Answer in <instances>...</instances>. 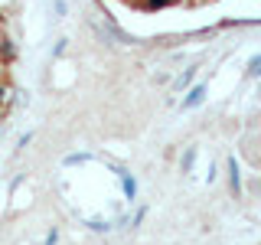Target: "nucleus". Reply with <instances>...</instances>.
Here are the masks:
<instances>
[{
	"mask_svg": "<svg viewBox=\"0 0 261 245\" xmlns=\"http://www.w3.org/2000/svg\"><path fill=\"white\" fill-rule=\"evenodd\" d=\"M111 170H114V177L121 180V196H124L127 203H137V177L130 174L127 167H121V163H111Z\"/></svg>",
	"mask_w": 261,
	"mask_h": 245,
	"instance_id": "f03ea898",
	"label": "nucleus"
},
{
	"mask_svg": "<svg viewBox=\"0 0 261 245\" xmlns=\"http://www.w3.org/2000/svg\"><path fill=\"white\" fill-rule=\"evenodd\" d=\"M53 13H56V16L62 20V16L69 13V4H65V0H53Z\"/></svg>",
	"mask_w": 261,
	"mask_h": 245,
	"instance_id": "ddd939ff",
	"label": "nucleus"
},
{
	"mask_svg": "<svg viewBox=\"0 0 261 245\" xmlns=\"http://www.w3.org/2000/svg\"><path fill=\"white\" fill-rule=\"evenodd\" d=\"M209 98V82H193L190 88L183 92V98H179V111H196L202 108Z\"/></svg>",
	"mask_w": 261,
	"mask_h": 245,
	"instance_id": "f257e3e1",
	"label": "nucleus"
},
{
	"mask_svg": "<svg viewBox=\"0 0 261 245\" xmlns=\"http://www.w3.org/2000/svg\"><path fill=\"white\" fill-rule=\"evenodd\" d=\"M258 98H261V79H258Z\"/></svg>",
	"mask_w": 261,
	"mask_h": 245,
	"instance_id": "a211bd4d",
	"label": "nucleus"
},
{
	"mask_svg": "<svg viewBox=\"0 0 261 245\" xmlns=\"http://www.w3.org/2000/svg\"><path fill=\"white\" fill-rule=\"evenodd\" d=\"M92 160H95V154H88V151H72V154H65V157H62V167L72 170V167H85V163H92Z\"/></svg>",
	"mask_w": 261,
	"mask_h": 245,
	"instance_id": "39448f33",
	"label": "nucleus"
},
{
	"mask_svg": "<svg viewBox=\"0 0 261 245\" xmlns=\"http://www.w3.org/2000/svg\"><path fill=\"white\" fill-rule=\"evenodd\" d=\"M0 56H4V59H13V56H16L13 39H4V46H0Z\"/></svg>",
	"mask_w": 261,
	"mask_h": 245,
	"instance_id": "9b49d317",
	"label": "nucleus"
},
{
	"mask_svg": "<svg viewBox=\"0 0 261 245\" xmlns=\"http://www.w3.org/2000/svg\"><path fill=\"white\" fill-rule=\"evenodd\" d=\"M4 92H7V88H4V85H0V102H4Z\"/></svg>",
	"mask_w": 261,
	"mask_h": 245,
	"instance_id": "f3484780",
	"label": "nucleus"
},
{
	"mask_svg": "<svg viewBox=\"0 0 261 245\" xmlns=\"http://www.w3.org/2000/svg\"><path fill=\"white\" fill-rule=\"evenodd\" d=\"M65 49H69V39L59 36L56 39V46H53V59H59V56H65Z\"/></svg>",
	"mask_w": 261,
	"mask_h": 245,
	"instance_id": "9d476101",
	"label": "nucleus"
},
{
	"mask_svg": "<svg viewBox=\"0 0 261 245\" xmlns=\"http://www.w3.org/2000/svg\"><path fill=\"white\" fill-rule=\"evenodd\" d=\"M216 177H219V167L212 163V167H209V177H206V183H216Z\"/></svg>",
	"mask_w": 261,
	"mask_h": 245,
	"instance_id": "dca6fc26",
	"label": "nucleus"
},
{
	"mask_svg": "<svg viewBox=\"0 0 261 245\" xmlns=\"http://www.w3.org/2000/svg\"><path fill=\"white\" fill-rule=\"evenodd\" d=\"M82 226H85L88 232H95V235H108V232L118 229V223H111V219H85Z\"/></svg>",
	"mask_w": 261,
	"mask_h": 245,
	"instance_id": "423d86ee",
	"label": "nucleus"
},
{
	"mask_svg": "<svg viewBox=\"0 0 261 245\" xmlns=\"http://www.w3.org/2000/svg\"><path fill=\"white\" fill-rule=\"evenodd\" d=\"M33 141V131H23V134H20V141H16V154H20V151H27V144Z\"/></svg>",
	"mask_w": 261,
	"mask_h": 245,
	"instance_id": "4468645a",
	"label": "nucleus"
},
{
	"mask_svg": "<svg viewBox=\"0 0 261 245\" xmlns=\"http://www.w3.org/2000/svg\"><path fill=\"white\" fill-rule=\"evenodd\" d=\"M225 180H228V193L242 196V163H239V157H232V154L225 157Z\"/></svg>",
	"mask_w": 261,
	"mask_h": 245,
	"instance_id": "20e7f679",
	"label": "nucleus"
},
{
	"mask_svg": "<svg viewBox=\"0 0 261 245\" xmlns=\"http://www.w3.org/2000/svg\"><path fill=\"white\" fill-rule=\"evenodd\" d=\"M193 167H196V147H186V151L179 154V170H183V174H193Z\"/></svg>",
	"mask_w": 261,
	"mask_h": 245,
	"instance_id": "1a4fd4ad",
	"label": "nucleus"
},
{
	"mask_svg": "<svg viewBox=\"0 0 261 245\" xmlns=\"http://www.w3.org/2000/svg\"><path fill=\"white\" fill-rule=\"evenodd\" d=\"M176 0H137V7H141L144 13H160V10H167V7H173Z\"/></svg>",
	"mask_w": 261,
	"mask_h": 245,
	"instance_id": "0eeeda50",
	"label": "nucleus"
},
{
	"mask_svg": "<svg viewBox=\"0 0 261 245\" xmlns=\"http://www.w3.org/2000/svg\"><path fill=\"white\" fill-rule=\"evenodd\" d=\"M196 76H199V62H190L183 72H179V76H173V82H170V92H173V95H183L186 88L196 82Z\"/></svg>",
	"mask_w": 261,
	"mask_h": 245,
	"instance_id": "7ed1b4c3",
	"label": "nucleus"
},
{
	"mask_svg": "<svg viewBox=\"0 0 261 245\" xmlns=\"http://www.w3.org/2000/svg\"><path fill=\"white\" fill-rule=\"evenodd\" d=\"M144 219H147V206H137V212L130 216V229H137V226L144 223Z\"/></svg>",
	"mask_w": 261,
	"mask_h": 245,
	"instance_id": "f8f14e48",
	"label": "nucleus"
},
{
	"mask_svg": "<svg viewBox=\"0 0 261 245\" xmlns=\"http://www.w3.org/2000/svg\"><path fill=\"white\" fill-rule=\"evenodd\" d=\"M43 245H59V226H53V229L46 232V242H43Z\"/></svg>",
	"mask_w": 261,
	"mask_h": 245,
	"instance_id": "2eb2a0df",
	"label": "nucleus"
},
{
	"mask_svg": "<svg viewBox=\"0 0 261 245\" xmlns=\"http://www.w3.org/2000/svg\"><path fill=\"white\" fill-rule=\"evenodd\" d=\"M245 79H261V53H255L248 62H245Z\"/></svg>",
	"mask_w": 261,
	"mask_h": 245,
	"instance_id": "6e6552de",
	"label": "nucleus"
}]
</instances>
